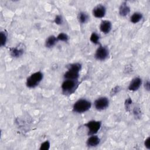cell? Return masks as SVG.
<instances>
[{
    "label": "cell",
    "mask_w": 150,
    "mask_h": 150,
    "mask_svg": "<svg viewBox=\"0 0 150 150\" xmlns=\"http://www.w3.org/2000/svg\"><path fill=\"white\" fill-rule=\"evenodd\" d=\"M91 106L90 101L86 99H80L73 105V110L77 113H83L88 111Z\"/></svg>",
    "instance_id": "cell-1"
},
{
    "label": "cell",
    "mask_w": 150,
    "mask_h": 150,
    "mask_svg": "<svg viewBox=\"0 0 150 150\" xmlns=\"http://www.w3.org/2000/svg\"><path fill=\"white\" fill-rule=\"evenodd\" d=\"M43 74L40 71H38L31 74L26 80V86L29 88H35L43 79Z\"/></svg>",
    "instance_id": "cell-2"
},
{
    "label": "cell",
    "mask_w": 150,
    "mask_h": 150,
    "mask_svg": "<svg viewBox=\"0 0 150 150\" xmlns=\"http://www.w3.org/2000/svg\"><path fill=\"white\" fill-rule=\"evenodd\" d=\"M78 85L77 80H66L62 84V89L64 94H71Z\"/></svg>",
    "instance_id": "cell-3"
},
{
    "label": "cell",
    "mask_w": 150,
    "mask_h": 150,
    "mask_svg": "<svg viewBox=\"0 0 150 150\" xmlns=\"http://www.w3.org/2000/svg\"><path fill=\"white\" fill-rule=\"evenodd\" d=\"M84 126L88 129V135H95L100 129L101 122L100 121L91 120L85 124Z\"/></svg>",
    "instance_id": "cell-4"
},
{
    "label": "cell",
    "mask_w": 150,
    "mask_h": 150,
    "mask_svg": "<svg viewBox=\"0 0 150 150\" xmlns=\"http://www.w3.org/2000/svg\"><path fill=\"white\" fill-rule=\"evenodd\" d=\"M94 107L95 108L98 110L101 111L106 109L109 105V100L105 97H101L97 98L94 101Z\"/></svg>",
    "instance_id": "cell-5"
},
{
    "label": "cell",
    "mask_w": 150,
    "mask_h": 150,
    "mask_svg": "<svg viewBox=\"0 0 150 150\" xmlns=\"http://www.w3.org/2000/svg\"><path fill=\"white\" fill-rule=\"evenodd\" d=\"M109 55L108 49L103 46H100L97 49L95 53V57L98 60H104L106 59Z\"/></svg>",
    "instance_id": "cell-6"
},
{
    "label": "cell",
    "mask_w": 150,
    "mask_h": 150,
    "mask_svg": "<svg viewBox=\"0 0 150 150\" xmlns=\"http://www.w3.org/2000/svg\"><path fill=\"white\" fill-rule=\"evenodd\" d=\"M106 12V9L104 5H98L93 8V14L97 18H101L105 16Z\"/></svg>",
    "instance_id": "cell-7"
},
{
    "label": "cell",
    "mask_w": 150,
    "mask_h": 150,
    "mask_svg": "<svg viewBox=\"0 0 150 150\" xmlns=\"http://www.w3.org/2000/svg\"><path fill=\"white\" fill-rule=\"evenodd\" d=\"M79 76V71L68 68V71H67L64 74V77L66 80H77Z\"/></svg>",
    "instance_id": "cell-8"
},
{
    "label": "cell",
    "mask_w": 150,
    "mask_h": 150,
    "mask_svg": "<svg viewBox=\"0 0 150 150\" xmlns=\"http://www.w3.org/2000/svg\"><path fill=\"white\" fill-rule=\"evenodd\" d=\"M141 84H142L141 79L139 77H135L130 82L128 86V89L130 91H135L139 89V88L141 87Z\"/></svg>",
    "instance_id": "cell-9"
},
{
    "label": "cell",
    "mask_w": 150,
    "mask_h": 150,
    "mask_svg": "<svg viewBox=\"0 0 150 150\" xmlns=\"http://www.w3.org/2000/svg\"><path fill=\"white\" fill-rule=\"evenodd\" d=\"M100 142V139L98 137L95 135H90L87 139L86 144L88 147H95L99 145Z\"/></svg>",
    "instance_id": "cell-10"
},
{
    "label": "cell",
    "mask_w": 150,
    "mask_h": 150,
    "mask_svg": "<svg viewBox=\"0 0 150 150\" xmlns=\"http://www.w3.org/2000/svg\"><path fill=\"white\" fill-rule=\"evenodd\" d=\"M112 28L111 22L107 20H104L101 21L100 26V30L104 33H108Z\"/></svg>",
    "instance_id": "cell-11"
},
{
    "label": "cell",
    "mask_w": 150,
    "mask_h": 150,
    "mask_svg": "<svg viewBox=\"0 0 150 150\" xmlns=\"http://www.w3.org/2000/svg\"><path fill=\"white\" fill-rule=\"evenodd\" d=\"M130 12V8L127 2H122L119 8V13L121 16H126Z\"/></svg>",
    "instance_id": "cell-12"
},
{
    "label": "cell",
    "mask_w": 150,
    "mask_h": 150,
    "mask_svg": "<svg viewBox=\"0 0 150 150\" xmlns=\"http://www.w3.org/2000/svg\"><path fill=\"white\" fill-rule=\"evenodd\" d=\"M57 41V39L56 37H55L53 35L50 36L47 38V39L45 42V45L48 48L52 47L53 46H54L55 45Z\"/></svg>",
    "instance_id": "cell-13"
},
{
    "label": "cell",
    "mask_w": 150,
    "mask_h": 150,
    "mask_svg": "<svg viewBox=\"0 0 150 150\" xmlns=\"http://www.w3.org/2000/svg\"><path fill=\"white\" fill-rule=\"evenodd\" d=\"M10 53L12 56L14 57H18L23 53V50L20 47H12L10 50Z\"/></svg>",
    "instance_id": "cell-14"
},
{
    "label": "cell",
    "mask_w": 150,
    "mask_h": 150,
    "mask_svg": "<svg viewBox=\"0 0 150 150\" xmlns=\"http://www.w3.org/2000/svg\"><path fill=\"white\" fill-rule=\"evenodd\" d=\"M142 18V14L139 12H135L131 16L130 21L133 23H137L139 22Z\"/></svg>",
    "instance_id": "cell-15"
},
{
    "label": "cell",
    "mask_w": 150,
    "mask_h": 150,
    "mask_svg": "<svg viewBox=\"0 0 150 150\" xmlns=\"http://www.w3.org/2000/svg\"><path fill=\"white\" fill-rule=\"evenodd\" d=\"M78 19L81 23H86L88 20V16L86 12H81L78 15Z\"/></svg>",
    "instance_id": "cell-16"
},
{
    "label": "cell",
    "mask_w": 150,
    "mask_h": 150,
    "mask_svg": "<svg viewBox=\"0 0 150 150\" xmlns=\"http://www.w3.org/2000/svg\"><path fill=\"white\" fill-rule=\"evenodd\" d=\"M100 40L99 35L96 32H93L90 36V41L94 44H98Z\"/></svg>",
    "instance_id": "cell-17"
},
{
    "label": "cell",
    "mask_w": 150,
    "mask_h": 150,
    "mask_svg": "<svg viewBox=\"0 0 150 150\" xmlns=\"http://www.w3.org/2000/svg\"><path fill=\"white\" fill-rule=\"evenodd\" d=\"M56 38H57V40L64 41V42H67L69 39V37H68L67 35L64 33H59Z\"/></svg>",
    "instance_id": "cell-18"
},
{
    "label": "cell",
    "mask_w": 150,
    "mask_h": 150,
    "mask_svg": "<svg viewBox=\"0 0 150 150\" xmlns=\"http://www.w3.org/2000/svg\"><path fill=\"white\" fill-rule=\"evenodd\" d=\"M7 40V35L5 32H1V46H4L5 45Z\"/></svg>",
    "instance_id": "cell-19"
},
{
    "label": "cell",
    "mask_w": 150,
    "mask_h": 150,
    "mask_svg": "<svg viewBox=\"0 0 150 150\" xmlns=\"http://www.w3.org/2000/svg\"><path fill=\"white\" fill-rule=\"evenodd\" d=\"M50 148V142L48 141H46L43 142L40 146V150H47Z\"/></svg>",
    "instance_id": "cell-20"
},
{
    "label": "cell",
    "mask_w": 150,
    "mask_h": 150,
    "mask_svg": "<svg viewBox=\"0 0 150 150\" xmlns=\"http://www.w3.org/2000/svg\"><path fill=\"white\" fill-rule=\"evenodd\" d=\"M54 22L57 25H61L63 23V18L60 15H57L54 19Z\"/></svg>",
    "instance_id": "cell-21"
},
{
    "label": "cell",
    "mask_w": 150,
    "mask_h": 150,
    "mask_svg": "<svg viewBox=\"0 0 150 150\" xmlns=\"http://www.w3.org/2000/svg\"><path fill=\"white\" fill-rule=\"evenodd\" d=\"M131 104H132V100L130 98H128L125 100V108H126L127 110H128V109L129 108V107H130Z\"/></svg>",
    "instance_id": "cell-22"
},
{
    "label": "cell",
    "mask_w": 150,
    "mask_h": 150,
    "mask_svg": "<svg viewBox=\"0 0 150 150\" xmlns=\"http://www.w3.org/2000/svg\"><path fill=\"white\" fill-rule=\"evenodd\" d=\"M144 145L145 146V147L149 149H150V138L149 137H148L145 140V142H144Z\"/></svg>",
    "instance_id": "cell-23"
},
{
    "label": "cell",
    "mask_w": 150,
    "mask_h": 150,
    "mask_svg": "<svg viewBox=\"0 0 150 150\" xmlns=\"http://www.w3.org/2000/svg\"><path fill=\"white\" fill-rule=\"evenodd\" d=\"M134 114L135 115V117H139L140 114H141V111L139 110V108H138V107H135L134 110Z\"/></svg>",
    "instance_id": "cell-24"
},
{
    "label": "cell",
    "mask_w": 150,
    "mask_h": 150,
    "mask_svg": "<svg viewBox=\"0 0 150 150\" xmlns=\"http://www.w3.org/2000/svg\"><path fill=\"white\" fill-rule=\"evenodd\" d=\"M149 81H146L145 83V85H144V87L145 88L146 90H149V88H150V84H149Z\"/></svg>",
    "instance_id": "cell-25"
},
{
    "label": "cell",
    "mask_w": 150,
    "mask_h": 150,
    "mask_svg": "<svg viewBox=\"0 0 150 150\" xmlns=\"http://www.w3.org/2000/svg\"><path fill=\"white\" fill-rule=\"evenodd\" d=\"M118 90H120L119 87H117H117H115V88H114L112 89V92L113 94H115V93H117V92H118Z\"/></svg>",
    "instance_id": "cell-26"
}]
</instances>
